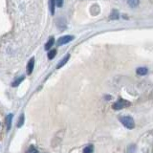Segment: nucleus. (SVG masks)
Masks as SVG:
<instances>
[{"label": "nucleus", "mask_w": 153, "mask_h": 153, "mask_svg": "<svg viewBox=\"0 0 153 153\" xmlns=\"http://www.w3.org/2000/svg\"><path fill=\"white\" fill-rule=\"evenodd\" d=\"M120 121H121L122 124L126 127L128 129H133L134 127H135V123H134V120L129 117V116H123V117H121L120 118Z\"/></svg>", "instance_id": "f257e3e1"}, {"label": "nucleus", "mask_w": 153, "mask_h": 153, "mask_svg": "<svg viewBox=\"0 0 153 153\" xmlns=\"http://www.w3.org/2000/svg\"><path fill=\"white\" fill-rule=\"evenodd\" d=\"M129 105H130V102H127V100H126L120 99L119 100H117V102L112 105V107L114 110H121L123 108H126V107L129 106Z\"/></svg>", "instance_id": "f03ea898"}, {"label": "nucleus", "mask_w": 153, "mask_h": 153, "mask_svg": "<svg viewBox=\"0 0 153 153\" xmlns=\"http://www.w3.org/2000/svg\"><path fill=\"white\" fill-rule=\"evenodd\" d=\"M74 39V36H63L59 37V39H57V45L60 46V45H64V44H67V43H69L70 41H72Z\"/></svg>", "instance_id": "7ed1b4c3"}, {"label": "nucleus", "mask_w": 153, "mask_h": 153, "mask_svg": "<svg viewBox=\"0 0 153 153\" xmlns=\"http://www.w3.org/2000/svg\"><path fill=\"white\" fill-rule=\"evenodd\" d=\"M33 66H35V59L32 57V59L29 60L28 64H27V74L28 75H31L33 73Z\"/></svg>", "instance_id": "20e7f679"}, {"label": "nucleus", "mask_w": 153, "mask_h": 153, "mask_svg": "<svg viewBox=\"0 0 153 153\" xmlns=\"http://www.w3.org/2000/svg\"><path fill=\"white\" fill-rule=\"evenodd\" d=\"M70 59V55H67V56H65L63 59H62L59 62V64H57V66H56V68L57 69H59V68H61L62 66L63 65H65L66 64V62L68 61V59Z\"/></svg>", "instance_id": "39448f33"}, {"label": "nucleus", "mask_w": 153, "mask_h": 153, "mask_svg": "<svg viewBox=\"0 0 153 153\" xmlns=\"http://www.w3.org/2000/svg\"><path fill=\"white\" fill-rule=\"evenodd\" d=\"M147 72H148V70H147L146 67H140V68H138L136 70V73L138 75H140V76H145V75H146Z\"/></svg>", "instance_id": "423d86ee"}, {"label": "nucleus", "mask_w": 153, "mask_h": 153, "mask_svg": "<svg viewBox=\"0 0 153 153\" xmlns=\"http://www.w3.org/2000/svg\"><path fill=\"white\" fill-rule=\"evenodd\" d=\"M54 43H55V38L54 37H50L49 39H48L46 45H45V50H47V51L50 50L51 47L54 45Z\"/></svg>", "instance_id": "0eeeda50"}, {"label": "nucleus", "mask_w": 153, "mask_h": 153, "mask_svg": "<svg viewBox=\"0 0 153 153\" xmlns=\"http://www.w3.org/2000/svg\"><path fill=\"white\" fill-rule=\"evenodd\" d=\"M12 120H13V114H9L6 118V123H7V130L9 131L12 127Z\"/></svg>", "instance_id": "6e6552de"}, {"label": "nucleus", "mask_w": 153, "mask_h": 153, "mask_svg": "<svg viewBox=\"0 0 153 153\" xmlns=\"http://www.w3.org/2000/svg\"><path fill=\"white\" fill-rule=\"evenodd\" d=\"M24 79H25V76H19L18 79H14V80H13V82L12 83V86H13V87H16V86H18L19 84L21 83V81L24 80Z\"/></svg>", "instance_id": "1a4fd4ad"}, {"label": "nucleus", "mask_w": 153, "mask_h": 153, "mask_svg": "<svg viewBox=\"0 0 153 153\" xmlns=\"http://www.w3.org/2000/svg\"><path fill=\"white\" fill-rule=\"evenodd\" d=\"M56 0H50L49 1V7H50V12L52 14L55 13V8H56Z\"/></svg>", "instance_id": "9d476101"}, {"label": "nucleus", "mask_w": 153, "mask_h": 153, "mask_svg": "<svg viewBox=\"0 0 153 153\" xmlns=\"http://www.w3.org/2000/svg\"><path fill=\"white\" fill-rule=\"evenodd\" d=\"M126 1L131 8H136L139 5V0H126Z\"/></svg>", "instance_id": "9b49d317"}, {"label": "nucleus", "mask_w": 153, "mask_h": 153, "mask_svg": "<svg viewBox=\"0 0 153 153\" xmlns=\"http://www.w3.org/2000/svg\"><path fill=\"white\" fill-rule=\"evenodd\" d=\"M56 55V49H52L48 52V59H53Z\"/></svg>", "instance_id": "f8f14e48"}, {"label": "nucleus", "mask_w": 153, "mask_h": 153, "mask_svg": "<svg viewBox=\"0 0 153 153\" xmlns=\"http://www.w3.org/2000/svg\"><path fill=\"white\" fill-rule=\"evenodd\" d=\"M93 150H94L93 146L92 145H88V146H86V147H84L83 153H93Z\"/></svg>", "instance_id": "ddd939ff"}, {"label": "nucleus", "mask_w": 153, "mask_h": 153, "mask_svg": "<svg viewBox=\"0 0 153 153\" xmlns=\"http://www.w3.org/2000/svg\"><path fill=\"white\" fill-rule=\"evenodd\" d=\"M24 120H25V117H24V114H21L20 117L18 119V123H17V127H21L24 123Z\"/></svg>", "instance_id": "4468645a"}, {"label": "nucleus", "mask_w": 153, "mask_h": 153, "mask_svg": "<svg viewBox=\"0 0 153 153\" xmlns=\"http://www.w3.org/2000/svg\"><path fill=\"white\" fill-rule=\"evenodd\" d=\"M109 18L111 19V20H115V19H118V18H119V14H118V12H116V11H113V12H112V13L110 14Z\"/></svg>", "instance_id": "2eb2a0df"}, {"label": "nucleus", "mask_w": 153, "mask_h": 153, "mask_svg": "<svg viewBox=\"0 0 153 153\" xmlns=\"http://www.w3.org/2000/svg\"><path fill=\"white\" fill-rule=\"evenodd\" d=\"M27 153H38V151L36 150V148H35L33 146H31V147L28 149Z\"/></svg>", "instance_id": "dca6fc26"}, {"label": "nucleus", "mask_w": 153, "mask_h": 153, "mask_svg": "<svg viewBox=\"0 0 153 153\" xmlns=\"http://www.w3.org/2000/svg\"><path fill=\"white\" fill-rule=\"evenodd\" d=\"M56 6L57 7H62V5H63V0H56Z\"/></svg>", "instance_id": "f3484780"}, {"label": "nucleus", "mask_w": 153, "mask_h": 153, "mask_svg": "<svg viewBox=\"0 0 153 153\" xmlns=\"http://www.w3.org/2000/svg\"><path fill=\"white\" fill-rule=\"evenodd\" d=\"M0 126H1V123H0Z\"/></svg>", "instance_id": "a211bd4d"}]
</instances>
